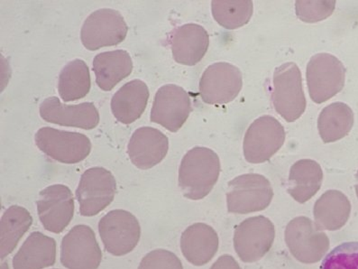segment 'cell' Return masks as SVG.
<instances>
[{
	"instance_id": "obj_19",
	"label": "cell",
	"mask_w": 358,
	"mask_h": 269,
	"mask_svg": "<svg viewBox=\"0 0 358 269\" xmlns=\"http://www.w3.org/2000/svg\"><path fill=\"white\" fill-rule=\"evenodd\" d=\"M180 249L191 264L201 267L216 255L219 249V236L210 225L194 223L183 231Z\"/></svg>"
},
{
	"instance_id": "obj_6",
	"label": "cell",
	"mask_w": 358,
	"mask_h": 269,
	"mask_svg": "<svg viewBox=\"0 0 358 269\" xmlns=\"http://www.w3.org/2000/svg\"><path fill=\"white\" fill-rule=\"evenodd\" d=\"M35 142L40 150L49 158L62 164H77L88 158L92 145L88 137L82 133L40 128L36 133Z\"/></svg>"
},
{
	"instance_id": "obj_8",
	"label": "cell",
	"mask_w": 358,
	"mask_h": 269,
	"mask_svg": "<svg viewBox=\"0 0 358 269\" xmlns=\"http://www.w3.org/2000/svg\"><path fill=\"white\" fill-rule=\"evenodd\" d=\"M282 125L272 116L257 118L249 126L243 143L245 160L251 164L269 161L281 149L285 142Z\"/></svg>"
},
{
	"instance_id": "obj_25",
	"label": "cell",
	"mask_w": 358,
	"mask_h": 269,
	"mask_svg": "<svg viewBox=\"0 0 358 269\" xmlns=\"http://www.w3.org/2000/svg\"><path fill=\"white\" fill-rule=\"evenodd\" d=\"M354 125V112L343 102L327 106L317 118V130L324 143H332L344 139Z\"/></svg>"
},
{
	"instance_id": "obj_32",
	"label": "cell",
	"mask_w": 358,
	"mask_h": 269,
	"mask_svg": "<svg viewBox=\"0 0 358 269\" xmlns=\"http://www.w3.org/2000/svg\"><path fill=\"white\" fill-rule=\"evenodd\" d=\"M210 269H242L238 263L233 256L229 255L221 256L216 262L214 263Z\"/></svg>"
},
{
	"instance_id": "obj_11",
	"label": "cell",
	"mask_w": 358,
	"mask_h": 269,
	"mask_svg": "<svg viewBox=\"0 0 358 269\" xmlns=\"http://www.w3.org/2000/svg\"><path fill=\"white\" fill-rule=\"evenodd\" d=\"M275 237V226L268 218L264 216L248 218L235 229L236 254L245 263L257 262L269 252Z\"/></svg>"
},
{
	"instance_id": "obj_10",
	"label": "cell",
	"mask_w": 358,
	"mask_h": 269,
	"mask_svg": "<svg viewBox=\"0 0 358 269\" xmlns=\"http://www.w3.org/2000/svg\"><path fill=\"white\" fill-rule=\"evenodd\" d=\"M117 182L113 174L103 167H92L80 177L76 197L80 215L92 217L114 201Z\"/></svg>"
},
{
	"instance_id": "obj_31",
	"label": "cell",
	"mask_w": 358,
	"mask_h": 269,
	"mask_svg": "<svg viewBox=\"0 0 358 269\" xmlns=\"http://www.w3.org/2000/svg\"><path fill=\"white\" fill-rule=\"evenodd\" d=\"M138 269H183L182 262L174 253L155 249L143 258Z\"/></svg>"
},
{
	"instance_id": "obj_26",
	"label": "cell",
	"mask_w": 358,
	"mask_h": 269,
	"mask_svg": "<svg viewBox=\"0 0 358 269\" xmlns=\"http://www.w3.org/2000/svg\"><path fill=\"white\" fill-rule=\"evenodd\" d=\"M33 218L26 208L13 205L2 215L0 221V251L4 259L17 248L22 237L32 226Z\"/></svg>"
},
{
	"instance_id": "obj_21",
	"label": "cell",
	"mask_w": 358,
	"mask_h": 269,
	"mask_svg": "<svg viewBox=\"0 0 358 269\" xmlns=\"http://www.w3.org/2000/svg\"><path fill=\"white\" fill-rule=\"evenodd\" d=\"M96 83L104 92H110L133 71L131 56L126 50H115L96 55L93 59Z\"/></svg>"
},
{
	"instance_id": "obj_5",
	"label": "cell",
	"mask_w": 358,
	"mask_h": 269,
	"mask_svg": "<svg viewBox=\"0 0 358 269\" xmlns=\"http://www.w3.org/2000/svg\"><path fill=\"white\" fill-rule=\"evenodd\" d=\"M285 242L292 255L304 264L322 261L329 249V237L304 216L289 222L285 229Z\"/></svg>"
},
{
	"instance_id": "obj_18",
	"label": "cell",
	"mask_w": 358,
	"mask_h": 269,
	"mask_svg": "<svg viewBox=\"0 0 358 269\" xmlns=\"http://www.w3.org/2000/svg\"><path fill=\"white\" fill-rule=\"evenodd\" d=\"M172 53L178 64L194 67L204 57L210 46V36L204 27L186 24L176 28L172 36Z\"/></svg>"
},
{
	"instance_id": "obj_29",
	"label": "cell",
	"mask_w": 358,
	"mask_h": 269,
	"mask_svg": "<svg viewBox=\"0 0 358 269\" xmlns=\"http://www.w3.org/2000/svg\"><path fill=\"white\" fill-rule=\"evenodd\" d=\"M320 269H358V242L336 247L324 258Z\"/></svg>"
},
{
	"instance_id": "obj_30",
	"label": "cell",
	"mask_w": 358,
	"mask_h": 269,
	"mask_svg": "<svg viewBox=\"0 0 358 269\" xmlns=\"http://www.w3.org/2000/svg\"><path fill=\"white\" fill-rule=\"evenodd\" d=\"M336 1H296L295 11L299 20L305 23H316L331 17Z\"/></svg>"
},
{
	"instance_id": "obj_3",
	"label": "cell",
	"mask_w": 358,
	"mask_h": 269,
	"mask_svg": "<svg viewBox=\"0 0 358 269\" xmlns=\"http://www.w3.org/2000/svg\"><path fill=\"white\" fill-rule=\"evenodd\" d=\"M273 191L262 174H247L230 181L227 187V209L231 214H248L264 211L270 205Z\"/></svg>"
},
{
	"instance_id": "obj_15",
	"label": "cell",
	"mask_w": 358,
	"mask_h": 269,
	"mask_svg": "<svg viewBox=\"0 0 358 269\" xmlns=\"http://www.w3.org/2000/svg\"><path fill=\"white\" fill-rule=\"evenodd\" d=\"M36 205L39 220L50 233H62L73 220V195L66 186L55 184L46 187L40 192Z\"/></svg>"
},
{
	"instance_id": "obj_20",
	"label": "cell",
	"mask_w": 358,
	"mask_h": 269,
	"mask_svg": "<svg viewBox=\"0 0 358 269\" xmlns=\"http://www.w3.org/2000/svg\"><path fill=\"white\" fill-rule=\"evenodd\" d=\"M149 96L150 92L144 81L138 79L130 81L121 87L112 98V113L121 123L132 124L144 113Z\"/></svg>"
},
{
	"instance_id": "obj_7",
	"label": "cell",
	"mask_w": 358,
	"mask_h": 269,
	"mask_svg": "<svg viewBox=\"0 0 358 269\" xmlns=\"http://www.w3.org/2000/svg\"><path fill=\"white\" fill-rule=\"evenodd\" d=\"M99 233L105 249L120 256L133 251L141 237L139 221L131 212L113 209L101 219Z\"/></svg>"
},
{
	"instance_id": "obj_24",
	"label": "cell",
	"mask_w": 358,
	"mask_h": 269,
	"mask_svg": "<svg viewBox=\"0 0 358 269\" xmlns=\"http://www.w3.org/2000/svg\"><path fill=\"white\" fill-rule=\"evenodd\" d=\"M322 182V167L311 159H301L289 170L288 193L295 201L304 203L319 192Z\"/></svg>"
},
{
	"instance_id": "obj_14",
	"label": "cell",
	"mask_w": 358,
	"mask_h": 269,
	"mask_svg": "<svg viewBox=\"0 0 358 269\" xmlns=\"http://www.w3.org/2000/svg\"><path fill=\"white\" fill-rule=\"evenodd\" d=\"M192 111L188 92L176 84H166L155 96L150 120L176 133L185 124Z\"/></svg>"
},
{
	"instance_id": "obj_9",
	"label": "cell",
	"mask_w": 358,
	"mask_h": 269,
	"mask_svg": "<svg viewBox=\"0 0 358 269\" xmlns=\"http://www.w3.org/2000/svg\"><path fill=\"white\" fill-rule=\"evenodd\" d=\"M129 27L123 15L111 8L99 9L84 21L80 40L90 51L120 45L126 39Z\"/></svg>"
},
{
	"instance_id": "obj_1",
	"label": "cell",
	"mask_w": 358,
	"mask_h": 269,
	"mask_svg": "<svg viewBox=\"0 0 358 269\" xmlns=\"http://www.w3.org/2000/svg\"><path fill=\"white\" fill-rule=\"evenodd\" d=\"M219 156L210 149L195 146L183 156L179 169V186L183 196L192 201L205 198L220 174Z\"/></svg>"
},
{
	"instance_id": "obj_17",
	"label": "cell",
	"mask_w": 358,
	"mask_h": 269,
	"mask_svg": "<svg viewBox=\"0 0 358 269\" xmlns=\"http://www.w3.org/2000/svg\"><path fill=\"white\" fill-rule=\"evenodd\" d=\"M169 150V140L162 131L152 127H139L133 133L127 146L132 164L148 170L160 164Z\"/></svg>"
},
{
	"instance_id": "obj_16",
	"label": "cell",
	"mask_w": 358,
	"mask_h": 269,
	"mask_svg": "<svg viewBox=\"0 0 358 269\" xmlns=\"http://www.w3.org/2000/svg\"><path fill=\"white\" fill-rule=\"evenodd\" d=\"M39 112L43 120L62 127L90 130L99 123V111L92 102L69 106L57 97H49L40 104Z\"/></svg>"
},
{
	"instance_id": "obj_2",
	"label": "cell",
	"mask_w": 358,
	"mask_h": 269,
	"mask_svg": "<svg viewBox=\"0 0 358 269\" xmlns=\"http://www.w3.org/2000/svg\"><path fill=\"white\" fill-rule=\"evenodd\" d=\"M272 101L277 113L287 122H294L306 109L303 78L294 62H286L275 69L273 78Z\"/></svg>"
},
{
	"instance_id": "obj_22",
	"label": "cell",
	"mask_w": 358,
	"mask_h": 269,
	"mask_svg": "<svg viewBox=\"0 0 358 269\" xmlns=\"http://www.w3.org/2000/svg\"><path fill=\"white\" fill-rule=\"evenodd\" d=\"M56 261V242L39 231L31 233L15 255L14 269H43L52 267Z\"/></svg>"
},
{
	"instance_id": "obj_23",
	"label": "cell",
	"mask_w": 358,
	"mask_h": 269,
	"mask_svg": "<svg viewBox=\"0 0 358 269\" xmlns=\"http://www.w3.org/2000/svg\"><path fill=\"white\" fill-rule=\"evenodd\" d=\"M351 212V203L343 193L327 191L314 205L315 223L322 230H341L347 223Z\"/></svg>"
},
{
	"instance_id": "obj_28",
	"label": "cell",
	"mask_w": 358,
	"mask_h": 269,
	"mask_svg": "<svg viewBox=\"0 0 358 269\" xmlns=\"http://www.w3.org/2000/svg\"><path fill=\"white\" fill-rule=\"evenodd\" d=\"M253 1H219L211 2V11L214 20L220 26L229 30L244 27L250 21L254 11Z\"/></svg>"
},
{
	"instance_id": "obj_33",
	"label": "cell",
	"mask_w": 358,
	"mask_h": 269,
	"mask_svg": "<svg viewBox=\"0 0 358 269\" xmlns=\"http://www.w3.org/2000/svg\"><path fill=\"white\" fill-rule=\"evenodd\" d=\"M356 186H355V188H356V193H357V198H358V171H357V173L356 174Z\"/></svg>"
},
{
	"instance_id": "obj_27",
	"label": "cell",
	"mask_w": 358,
	"mask_h": 269,
	"mask_svg": "<svg viewBox=\"0 0 358 269\" xmlns=\"http://www.w3.org/2000/svg\"><path fill=\"white\" fill-rule=\"evenodd\" d=\"M90 88L92 79L85 62L76 59L62 69L58 81V92L62 101L70 102L85 98Z\"/></svg>"
},
{
	"instance_id": "obj_4",
	"label": "cell",
	"mask_w": 358,
	"mask_h": 269,
	"mask_svg": "<svg viewBox=\"0 0 358 269\" xmlns=\"http://www.w3.org/2000/svg\"><path fill=\"white\" fill-rule=\"evenodd\" d=\"M306 78L310 99L322 104L343 90L345 68L336 56L322 53L310 58Z\"/></svg>"
},
{
	"instance_id": "obj_12",
	"label": "cell",
	"mask_w": 358,
	"mask_h": 269,
	"mask_svg": "<svg viewBox=\"0 0 358 269\" xmlns=\"http://www.w3.org/2000/svg\"><path fill=\"white\" fill-rule=\"evenodd\" d=\"M243 87L241 71L229 62L210 65L200 81V95L205 103L224 105L234 101Z\"/></svg>"
},
{
	"instance_id": "obj_13",
	"label": "cell",
	"mask_w": 358,
	"mask_h": 269,
	"mask_svg": "<svg viewBox=\"0 0 358 269\" xmlns=\"http://www.w3.org/2000/svg\"><path fill=\"white\" fill-rule=\"evenodd\" d=\"M102 252L94 231L87 225L73 227L62 239L61 262L68 269H98Z\"/></svg>"
}]
</instances>
